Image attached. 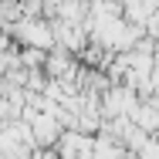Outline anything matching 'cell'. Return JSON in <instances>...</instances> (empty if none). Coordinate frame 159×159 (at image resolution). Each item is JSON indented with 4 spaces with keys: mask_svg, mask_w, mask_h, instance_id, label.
Masks as SVG:
<instances>
[{
    "mask_svg": "<svg viewBox=\"0 0 159 159\" xmlns=\"http://www.w3.org/2000/svg\"><path fill=\"white\" fill-rule=\"evenodd\" d=\"M132 159H159V139H149V142H146Z\"/></svg>",
    "mask_w": 159,
    "mask_h": 159,
    "instance_id": "6",
    "label": "cell"
},
{
    "mask_svg": "<svg viewBox=\"0 0 159 159\" xmlns=\"http://www.w3.org/2000/svg\"><path fill=\"white\" fill-rule=\"evenodd\" d=\"M54 41H61L64 48H81V41H85V34H81V27L78 24H68V20H61V24H54Z\"/></svg>",
    "mask_w": 159,
    "mask_h": 159,
    "instance_id": "5",
    "label": "cell"
},
{
    "mask_svg": "<svg viewBox=\"0 0 159 159\" xmlns=\"http://www.w3.org/2000/svg\"><path fill=\"white\" fill-rule=\"evenodd\" d=\"M31 159H58V152H51V149H41V152H34Z\"/></svg>",
    "mask_w": 159,
    "mask_h": 159,
    "instance_id": "7",
    "label": "cell"
},
{
    "mask_svg": "<svg viewBox=\"0 0 159 159\" xmlns=\"http://www.w3.org/2000/svg\"><path fill=\"white\" fill-rule=\"evenodd\" d=\"M17 37L27 48H34V51H48L54 44V27H48L44 20H20L17 24Z\"/></svg>",
    "mask_w": 159,
    "mask_h": 159,
    "instance_id": "2",
    "label": "cell"
},
{
    "mask_svg": "<svg viewBox=\"0 0 159 159\" xmlns=\"http://www.w3.org/2000/svg\"><path fill=\"white\" fill-rule=\"evenodd\" d=\"M129 119L142 129V132H159V105L156 102H139Z\"/></svg>",
    "mask_w": 159,
    "mask_h": 159,
    "instance_id": "3",
    "label": "cell"
},
{
    "mask_svg": "<svg viewBox=\"0 0 159 159\" xmlns=\"http://www.w3.org/2000/svg\"><path fill=\"white\" fill-rule=\"evenodd\" d=\"M44 71H48V75H54L58 81H68V78L75 75V61H71V54H68V51H54V54H48V58H44Z\"/></svg>",
    "mask_w": 159,
    "mask_h": 159,
    "instance_id": "4",
    "label": "cell"
},
{
    "mask_svg": "<svg viewBox=\"0 0 159 159\" xmlns=\"http://www.w3.org/2000/svg\"><path fill=\"white\" fill-rule=\"evenodd\" d=\"M58 159H95V139L71 129V132H61L58 139Z\"/></svg>",
    "mask_w": 159,
    "mask_h": 159,
    "instance_id": "1",
    "label": "cell"
}]
</instances>
